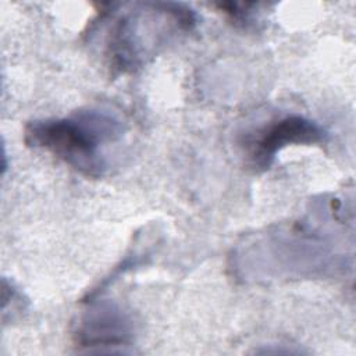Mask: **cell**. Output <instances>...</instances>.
I'll use <instances>...</instances> for the list:
<instances>
[{"label": "cell", "instance_id": "3", "mask_svg": "<svg viewBox=\"0 0 356 356\" xmlns=\"http://www.w3.org/2000/svg\"><path fill=\"white\" fill-rule=\"evenodd\" d=\"M134 321L120 306L104 302L92 305L79 318L74 332L81 346H120L132 341Z\"/></svg>", "mask_w": 356, "mask_h": 356}, {"label": "cell", "instance_id": "1", "mask_svg": "<svg viewBox=\"0 0 356 356\" xmlns=\"http://www.w3.org/2000/svg\"><path fill=\"white\" fill-rule=\"evenodd\" d=\"M122 122L106 111L79 110L64 118L31 121L25 127L28 146L43 149L76 170L97 178L106 170L102 146L117 140Z\"/></svg>", "mask_w": 356, "mask_h": 356}, {"label": "cell", "instance_id": "2", "mask_svg": "<svg viewBox=\"0 0 356 356\" xmlns=\"http://www.w3.org/2000/svg\"><path fill=\"white\" fill-rule=\"evenodd\" d=\"M327 131L302 115H286L268 124L256 136L252 163L257 170H267L277 153L288 145H314L327 140Z\"/></svg>", "mask_w": 356, "mask_h": 356}]
</instances>
